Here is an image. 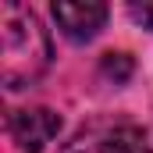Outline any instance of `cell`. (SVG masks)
<instances>
[{
    "mask_svg": "<svg viewBox=\"0 0 153 153\" xmlns=\"http://www.w3.org/2000/svg\"><path fill=\"white\" fill-rule=\"evenodd\" d=\"M100 71L107 78H114V82H125V78L132 75V57L128 53H107L103 64H100Z\"/></svg>",
    "mask_w": 153,
    "mask_h": 153,
    "instance_id": "cell-5",
    "label": "cell"
},
{
    "mask_svg": "<svg viewBox=\"0 0 153 153\" xmlns=\"http://www.w3.org/2000/svg\"><path fill=\"white\" fill-rule=\"evenodd\" d=\"M11 139L18 143L22 153H43L61 132V117L50 107H22L7 117Z\"/></svg>",
    "mask_w": 153,
    "mask_h": 153,
    "instance_id": "cell-3",
    "label": "cell"
},
{
    "mask_svg": "<svg viewBox=\"0 0 153 153\" xmlns=\"http://www.w3.org/2000/svg\"><path fill=\"white\" fill-rule=\"evenodd\" d=\"M53 22L61 25V32L68 39L85 43L103 29L107 4H100V0H57L53 4Z\"/></svg>",
    "mask_w": 153,
    "mask_h": 153,
    "instance_id": "cell-4",
    "label": "cell"
},
{
    "mask_svg": "<svg viewBox=\"0 0 153 153\" xmlns=\"http://www.w3.org/2000/svg\"><path fill=\"white\" fill-rule=\"evenodd\" d=\"M128 14H132L143 29H153V4H128Z\"/></svg>",
    "mask_w": 153,
    "mask_h": 153,
    "instance_id": "cell-6",
    "label": "cell"
},
{
    "mask_svg": "<svg viewBox=\"0 0 153 153\" xmlns=\"http://www.w3.org/2000/svg\"><path fill=\"white\" fill-rule=\"evenodd\" d=\"M61 153H153V146L132 121H100L82 128Z\"/></svg>",
    "mask_w": 153,
    "mask_h": 153,
    "instance_id": "cell-2",
    "label": "cell"
},
{
    "mask_svg": "<svg viewBox=\"0 0 153 153\" xmlns=\"http://www.w3.org/2000/svg\"><path fill=\"white\" fill-rule=\"evenodd\" d=\"M50 68V39L39 18L22 4H0V78L25 89Z\"/></svg>",
    "mask_w": 153,
    "mask_h": 153,
    "instance_id": "cell-1",
    "label": "cell"
}]
</instances>
